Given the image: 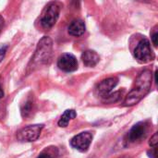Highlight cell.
<instances>
[{
    "instance_id": "obj_1",
    "label": "cell",
    "mask_w": 158,
    "mask_h": 158,
    "mask_svg": "<svg viewBox=\"0 0 158 158\" xmlns=\"http://www.w3.org/2000/svg\"><path fill=\"white\" fill-rule=\"evenodd\" d=\"M153 74L149 69H144L140 73L134 81V85L124 100V106H131L138 104L151 90Z\"/></svg>"
},
{
    "instance_id": "obj_2",
    "label": "cell",
    "mask_w": 158,
    "mask_h": 158,
    "mask_svg": "<svg viewBox=\"0 0 158 158\" xmlns=\"http://www.w3.org/2000/svg\"><path fill=\"white\" fill-rule=\"evenodd\" d=\"M53 55V42L47 37L44 36L38 43L34 56L29 65V68H35L42 65L49 64Z\"/></svg>"
},
{
    "instance_id": "obj_3",
    "label": "cell",
    "mask_w": 158,
    "mask_h": 158,
    "mask_svg": "<svg viewBox=\"0 0 158 158\" xmlns=\"http://www.w3.org/2000/svg\"><path fill=\"white\" fill-rule=\"evenodd\" d=\"M60 12V6L56 2L49 3L43 11L40 22L44 29H51L56 22Z\"/></svg>"
},
{
    "instance_id": "obj_4",
    "label": "cell",
    "mask_w": 158,
    "mask_h": 158,
    "mask_svg": "<svg viewBox=\"0 0 158 158\" xmlns=\"http://www.w3.org/2000/svg\"><path fill=\"white\" fill-rule=\"evenodd\" d=\"M133 56L141 63L150 62V61L154 60L156 57L155 53L153 52V50L151 48L150 42L146 38L142 39L138 43L137 46L134 49Z\"/></svg>"
},
{
    "instance_id": "obj_5",
    "label": "cell",
    "mask_w": 158,
    "mask_h": 158,
    "mask_svg": "<svg viewBox=\"0 0 158 158\" xmlns=\"http://www.w3.org/2000/svg\"><path fill=\"white\" fill-rule=\"evenodd\" d=\"M44 128L43 124H35L27 126L17 132V140L21 143H31L38 140L42 130Z\"/></svg>"
},
{
    "instance_id": "obj_6",
    "label": "cell",
    "mask_w": 158,
    "mask_h": 158,
    "mask_svg": "<svg viewBox=\"0 0 158 158\" xmlns=\"http://www.w3.org/2000/svg\"><path fill=\"white\" fill-rule=\"evenodd\" d=\"M149 131V124L146 121H142L135 124L126 136V143H135L145 139Z\"/></svg>"
},
{
    "instance_id": "obj_7",
    "label": "cell",
    "mask_w": 158,
    "mask_h": 158,
    "mask_svg": "<svg viewBox=\"0 0 158 158\" xmlns=\"http://www.w3.org/2000/svg\"><path fill=\"white\" fill-rule=\"evenodd\" d=\"M92 141H93L92 133H90L88 131H84V132H81L80 134L74 136L70 140V145L74 149H76L81 153H84L89 149V147L92 143Z\"/></svg>"
},
{
    "instance_id": "obj_8",
    "label": "cell",
    "mask_w": 158,
    "mask_h": 158,
    "mask_svg": "<svg viewBox=\"0 0 158 158\" xmlns=\"http://www.w3.org/2000/svg\"><path fill=\"white\" fill-rule=\"evenodd\" d=\"M118 82V81L117 78H108L100 81L94 89L95 95L105 99L111 94L112 90L117 86Z\"/></svg>"
},
{
    "instance_id": "obj_9",
    "label": "cell",
    "mask_w": 158,
    "mask_h": 158,
    "mask_svg": "<svg viewBox=\"0 0 158 158\" xmlns=\"http://www.w3.org/2000/svg\"><path fill=\"white\" fill-rule=\"evenodd\" d=\"M57 67L65 72H73L78 69L77 58L71 54H63L57 60Z\"/></svg>"
},
{
    "instance_id": "obj_10",
    "label": "cell",
    "mask_w": 158,
    "mask_h": 158,
    "mask_svg": "<svg viewBox=\"0 0 158 158\" xmlns=\"http://www.w3.org/2000/svg\"><path fill=\"white\" fill-rule=\"evenodd\" d=\"M81 60L86 67H94L99 63L100 56L94 50H86L81 55Z\"/></svg>"
},
{
    "instance_id": "obj_11",
    "label": "cell",
    "mask_w": 158,
    "mask_h": 158,
    "mask_svg": "<svg viewBox=\"0 0 158 158\" xmlns=\"http://www.w3.org/2000/svg\"><path fill=\"white\" fill-rule=\"evenodd\" d=\"M68 31L71 36H75V37L81 36L85 31V23L81 19H75L69 24L68 28Z\"/></svg>"
},
{
    "instance_id": "obj_12",
    "label": "cell",
    "mask_w": 158,
    "mask_h": 158,
    "mask_svg": "<svg viewBox=\"0 0 158 158\" xmlns=\"http://www.w3.org/2000/svg\"><path fill=\"white\" fill-rule=\"evenodd\" d=\"M33 110H34L33 98L29 97L21 105V106H20V114H21L23 118H29L30 117H31V115L33 113Z\"/></svg>"
},
{
    "instance_id": "obj_13",
    "label": "cell",
    "mask_w": 158,
    "mask_h": 158,
    "mask_svg": "<svg viewBox=\"0 0 158 158\" xmlns=\"http://www.w3.org/2000/svg\"><path fill=\"white\" fill-rule=\"evenodd\" d=\"M76 117H77V113H76L75 110H73V109H68L61 116V118L58 120V123L57 124L61 128H66L69 125V121L72 120V119H74Z\"/></svg>"
},
{
    "instance_id": "obj_14",
    "label": "cell",
    "mask_w": 158,
    "mask_h": 158,
    "mask_svg": "<svg viewBox=\"0 0 158 158\" xmlns=\"http://www.w3.org/2000/svg\"><path fill=\"white\" fill-rule=\"evenodd\" d=\"M120 92H117V93H114V94H110L107 97H106L104 99V101L106 103H113V102H117L118 100H119L120 96Z\"/></svg>"
},
{
    "instance_id": "obj_15",
    "label": "cell",
    "mask_w": 158,
    "mask_h": 158,
    "mask_svg": "<svg viewBox=\"0 0 158 158\" xmlns=\"http://www.w3.org/2000/svg\"><path fill=\"white\" fill-rule=\"evenodd\" d=\"M157 143H158V133L157 132H156V133L151 137V140H150V142H149V145H150L151 147L155 148V147H156V146H157Z\"/></svg>"
},
{
    "instance_id": "obj_16",
    "label": "cell",
    "mask_w": 158,
    "mask_h": 158,
    "mask_svg": "<svg viewBox=\"0 0 158 158\" xmlns=\"http://www.w3.org/2000/svg\"><path fill=\"white\" fill-rule=\"evenodd\" d=\"M6 49H7L6 45H3V46L0 47V62L4 59V57L6 56Z\"/></svg>"
},
{
    "instance_id": "obj_17",
    "label": "cell",
    "mask_w": 158,
    "mask_h": 158,
    "mask_svg": "<svg viewBox=\"0 0 158 158\" xmlns=\"http://www.w3.org/2000/svg\"><path fill=\"white\" fill-rule=\"evenodd\" d=\"M158 36V33H157V31L156 30H155V31H154V33L152 34V42H153V44H154V45L156 47L157 46V37Z\"/></svg>"
},
{
    "instance_id": "obj_18",
    "label": "cell",
    "mask_w": 158,
    "mask_h": 158,
    "mask_svg": "<svg viewBox=\"0 0 158 158\" xmlns=\"http://www.w3.org/2000/svg\"><path fill=\"white\" fill-rule=\"evenodd\" d=\"M148 155H149L150 158H157V148L155 147L153 150L149 151L148 152Z\"/></svg>"
},
{
    "instance_id": "obj_19",
    "label": "cell",
    "mask_w": 158,
    "mask_h": 158,
    "mask_svg": "<svg viewBox=\"0 0 158 158\" xmlns=\"http://www.w3.org/2000/svg\"><path fill=\"white\" fill-rule=\"evenodd\" d=\"M37 158H54L53 157V156H51L50 154H48V153H42V154H40L39 155V156Z\"/></svg>"
},
{
    "instance_id": "obj_20",
    "label": "cell",
    "mask_w": 158,
    "mask_h": 158,
    "mask_svg": "<svg viewBox=\"0 0 158 158\" xmlns=\"http://www.w3.org/2000/svg\"><path fill=\"white\" fill-rule=\"evenodd\" d=\"M4 24H5V20H4L3 17H2V16L0 15V32H1V31L3 30Z\"/></svg>"
},
{
    "instance_id": "obj_21",
    "label": "cell",
    "mask_w": 158,
    "mask_h": 158,
    "mask_svg": "<svg viewBox=\"0 0 158 158\" xmlns=\"http://www.w3.org/2000/svg\"><path fill=\"white\" fill-rule=\"evenodd\" d=\"M3 97H4V91H3L2 86H1V84H0V99L3 98Z\"/></svg>"
},
{
    "instance_id": "obj_22",
    "label": "cell",
    "mask_w": 158,
    "mask_h": 158,
    "mask_svg": "<svg viewBox=\"0 0 158 158\" xmlns=\"http://www.w3.org/2000/svg\"><path fill=\"white\" fill-rule=\"evenodd\" d=\"M2 116H3V112L0 110V118H2Z\"/></svg>"
}]
</instances>
